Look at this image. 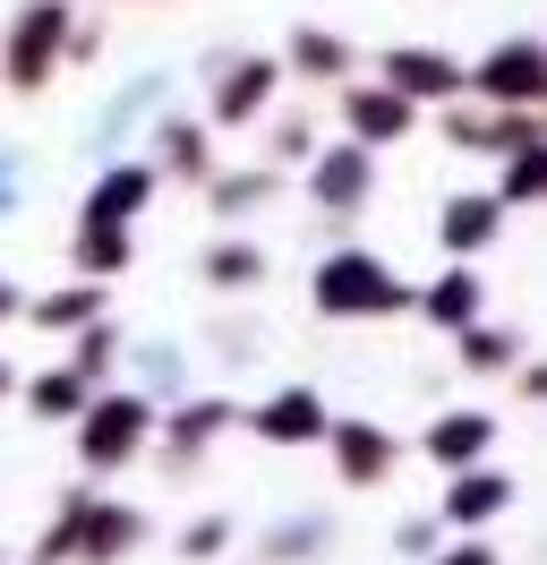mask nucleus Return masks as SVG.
Returning <instances> with one entry per match:
<instances>
[{
	"label": "nucleus",
	"instance_id": "obj_1",
	"mask_svg": "<svg viewBox=\"0 0 547 565\" xmlns=\"http://www.w3.org/2000/svg\"><path fill=\"white\" fill-rule=\"evenodd\" d=\"M410 291L376 257H334L325 275H317V309H334V318H385V309H403Z\"/></svg>",
	"mask_w": 547,
	"mask_h": 565
},
{
	"label": "nucleus",
	"instance_id": "obj_2",
	"mask_svg": "<svg viewBox=\"0 0 547 565\" xmlns=\"http://www.w3.org/2000/svg\"><path fill=\"white\" fill-rule=\"evenodd\" d=\"M61 43H68V9H61V0H34L26 18L9 26L0 77H9V86H43V77H52V61H61Z\"/></svg>",
	"mask_w": 547,
	"mask_h": 565
},
{
	"label": "nucleus",
	"instance_id": "obj_3",
	"mask_svg": "<svg viewBox=\"0 0 547 565\" xmlns=\"http://www.w3.org/2000/svg\"><path fill=\"white\" fill-rule=\"evenodd\" d=\"M462 86H479L487 104H505V111H530V104H539V86H547V61H539V43H530V35H513V43H496L479 70H462Z\"/></svg>",
	"mask_w": 547,
	"mask_h": 565
},
{
	"label": "nucleus",
	"instance_id": "obj_4",
	"mask_svg": "<svg viewBox=\"0 0 547 565\" xmlns=\"http://www.w3.org/2000/svg\"><path fill=\"white\" fill-rule=\"evenodd\" d=\"M385 86L403 95V104H444V95H462V70L444 61V52H385Z\"/></svg>",
	"mask_w": 547,
	"mask_h": 565
},
{
	"label": "nucleus",
	"instance_id": "obj_5",
	"mask_svg": "<svg viewBox=\"0 0 547 565\" xmlns=\"http://www.w3.org/2000/svg\"><path fill=\"white\" fill-rule=\"evenodd\" d=\"M342 120H351V146H394L410 129V104L394 86H351V95H342Z\"/></svg>",
	"mask_w": 547,
	"mask_h": 565
},
{
	"label": "nucleus",
	"instance_id": "obj_6",
	"mask_svg": "<svg viewBox=\"0 0 547 565\" xmlns=\"http://www.w3.org/2000/svg\"><path fill=\"white\" fill-rule=\"evenodd\" d=\"M274 86H282V61H239L223 77V95H214V120H257L274 104Z\"/></svg>",
	"mask_w": 547,
	"mask_h": 565
},
{
	"label": "nucleus",
	"instance_id": "obj_7",
	"mask_svg": "<svg viewBox=\"0 0 547 565\" xmlns=\"http://www.w3.org/2000/svg\"><path fill=\"white\" fill-rule=\"evenodd\" d=\"M317 198L334 214H351L368 198V146H334V154H317Z\"/></svg>",
	"mask_w": 547,
	"mask_h": 565
},
{
	"label": "nucleus",
	"instance_id": "obj_8",
	"mask_svg": "<svg viewBox=\"0 0 547 565\" xmlns=\"http://www.w3.org/2000/svg\"><path fill=\"white\" fill-rule=\"evenodd\" d=\"M146 189H154V172H146V163L103 172V180H95V198H86V223H129V214L146 206Z\"/></svg>",
	"mask_w": 547,
	"mask_h": 565
},
{
	"label": "nucleus",
	"instance_id": "obj_9",
	"mask_svg": "<svg viewBox=\"0 0 547 565\" xmlns=\"http://www.w3.org/2000/svg\"><path fill=\"white\" fill-rule=\"evenodd\" d=\"M496 214H505L496 198H453V206H444V241L453 248H487L496 241Z\"/></svg>",
	"mask_w": 547,
	"mask_h": 565
},
{
	"label": "nucleus",
	"instance_id": "obj_10",
	"mask_svg": "<svg viewBox=\"0 0 547 565\" xmlns=\"http://www.w3.org/2000/svg\"><path fill=\"white\" fill-rule=\"evenodd\" d=\"M291 70H300V77H325V86H334V77L351 70V43L325 35V26H308V35L291 43Z\"/></svg>",
	"mask_w": 547,
	"mask_h": 565
},
{
	"label": "nucleus",
	"instance_id": "obj_11",
	"mask_svg": "<svg viewBox=\"0 0 547 565\" xmlns=\"http://www.w3.org/2000/svg\"><path fill=\"white\" fill-rule=\"evenodd\" d=\"M77 266H86V275H111V266H129V223H86V241H77Z\"/></svg>",
	"mask_w": 547,
	"mask_h": 565
},
{
	"label": "nucleus",
	"instance_id": "obj_12",
	"mask_svg": "<svg viewBox=\"0 0 547 565\" xmlns=\"http://www.w3.org/2000/svg\"><path fill=\"white\" fill-rule=\"evenodd\" d=\"M95 420H103V428L86 437V446H95V462H111L120 446H137V420H146V412H137V403H103Z\"/></svg>",
	"mask_w": 547,
	"mask_h": 565
},
{
	"label": "nucleus",
	"instance_id": "obj_13",
	"mask_svg": "<svg viewBox=\"0 0 547 565\" xmlns=\"http://www.w3.org/2000/svg\"><path fill=\"white\" fill-rule=\"evenodd\" d=\"M539 180H547L539 146H513V172H505V206H530V198H539Z\"/></svg>",
	"mask_w": 547,
	"mask_h": 565
},
{
	"label": "nucleus",
	"instance_id": "obj_14",
	"mask_svg": "<svg viewBox=\"0 0 547 565\" xmlns=\"http://www.w3.org/2000/svg\"><path fill=\"white\" fill-rule=\"evenodd\" d=\"M428 309H437L444 326H471V309H479V282H471V275H444V282H437V300H428Z\"/></svg>",
	"mask_w": 547,
	"mask_h": 565
},
{
	"label": "nucleus",
	"instance_id": "obj_15",
	"mask_svg": "<svg viewBox=\"0 0 547 565\" xmlns=\"http://www.w3.org/2000/svg\"><path fill=\"white\" fill-rule=\"evenodd\" d=\"M257 428H266V437H308V428H317V403H308V394H282Z\"/></svg>",
	"mask_w": 547,
	"mask_h": 565
},
{
	"label": "nucleus",
	"instance_id": "obj_16",
	"mask_svg": "<svg viewBox=\"0 0 547 565\" xmlns=\"http://www.w3.org/2000/svg\"><path fill=\"white\" fill-rule=\"evenodd\" d=\"M163 163H171V172H205V138L189 129V120H171V129H163Z\"/></svg>",
	"mask_w": 547,
	"mask_h": 565
},
{
	"label": "nucleus",
	"instance_id": "obj_17",
	"mask_svg": "<svg viewBox=\"0 0 547 565\" xmlns=\"http://www.w3.org/2000/svg\"><path fill=\"white\" fill-rule=\"evenodd\" d=\"M34 318H43V326H86V318H95V291H52Z\"/></svg>",
	"mask_w": 547,
	"mask_h": 565
},
{
	"label": "nucleus",
	"instance_id": "obj_18",
	"mask_svg": "<svg viewBox=\"0 0 547 565\" xmlns=\"http://www.w3.org/2000/svg\"><path fill=\"white\" fill-rule=\"evenodd\" d=\"M496 505H505V480H462V489H453V514H462V523H471V514H496Z\"/></svg>",
	"mask_w": 547,
	"mask_h": 565
},
{
	"label": "nucleus",
	"instance_id": "obj_19",
	"mask_svg": "<svg viewBox=\"0 0 547 565\" xmlns=\"http://www.w3.org/2000/svg\"><path fill=\"white\" fill-rule=\"evenodd\" d=\"M214 275H223V282H257V275H266V257H257V248H214Z\"/></svg>",
	"mask_w": 547,
	"mask_h": 565
},
{
	"label": "nucleus",
	"instance_id": "obj_20",
	"mask_svg": "<svg viewBox=\"0 0 547 565\" xmlns=\"http://www.w3.org/2000/svg\"><path fill=\"white\" fill-rule=\"evenodd\" d=\"M34 403H43V412H68V403H77V377H43V386H34Z\"/></svg>",
	"mask_w": 547,
	"mask_h": 565
},
{
	"label": "nucleus",
	"instance_id": "obj_21",
	"mask_svg": "<svg viewBox=\"0 0 547 565\" xmlns=\"http://www.w3.org/2000/svg\"><path fill=\"white\" fill-rule=\"evenodd\" d=\"M479 437H487V420H471V428H444V437H437V455H471Z\"/></svg>",
	"mask_w": 547,
	"mask_h": 565
},
{
	"label": "nucleus",
	"instance_id": "obj_22",
	"mask_svg": "<svg viewBox=\"0 0 547 565\" xmlns=\"http://www.w3.org/2000/svg\"><path fill=\"white\" fill-rule=\"evenodd\" d=\"M462 352H471V360H479V369H496V360H505V352H513V343H505V334H471V343H462Z\"/></svg>",
	"mask_w": 547,
	"mask_h": 565
},
{
	"label": "nucleus",
	"instance_id": "obj_23",
	"mask_svg": "<svg viewBox=\"0 0 547 565\" xmlns=\"http://www.w3.org/2000/svg\"><path fill=\"white\" fill-rule=\"evenodd\" d=\"M9 309H18V300H9V282H0V318H9Z\"/></svg>",
	"mask_w": 547,
	"mask_h": 565
},
{
	"label": "nucleus",
	"instance_id": "obj_24",
	"mask_svg": "<svg viewBox=\"0 0 547 565\" xmlns=\"http://www.w3.org/2000/svg\"><path fill=\"white\" fill-rule=\"evenodd\" d=\"M471 565H487V557H479V548H471Z\"/></svg>",
	"mask_w": 547,
	"mask_h": 565
},
{
	"label": "nucleus",
	"instance_id": "obj_25",
	"mask_svg": "<svg viewBox=\"0 0 547 565\" xmlns=\"http://www.w3.org/2000/svg\"><path fill=\"white\" fill-rule=\"evenodd\" d=\"M0 386H9V369H0Z\"/></svg>",
	"mask_w": 547,
	"mask_h": 565
}]
</instances>
